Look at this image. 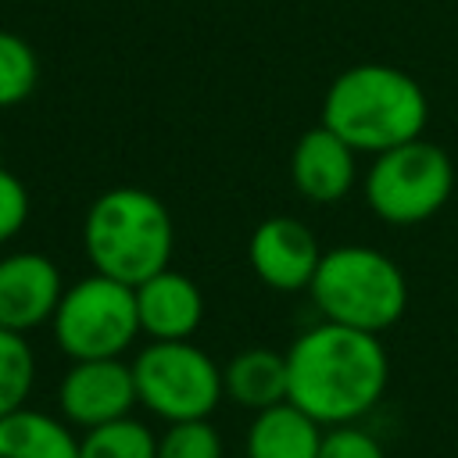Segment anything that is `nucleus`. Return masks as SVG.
Instances as JSON below:
<instances>
[{
    "mask_svg": "<svg viewBox=\"0 0 458 458\" xmlns=\"http://www.w3.org/2000/svg\"><path fill=\"white\" fill-rule=\"evenodd\" d=\"M290 397L322 426L358 422L390 383V358L379 333L318 322L286 351Z\"/></svg>",
    "mask_w": 458,
    "mask_h": 458,
    "instance_id": "nucleus-1",
    "label": "nucleus"
},
{
    "mask_svg": "<svg viewBox=\"0 0 458 458\" xmlns=\"http://www.w3.org/2000/svg\"><path fill=\"white\" fill-rule=\"evenodd\" d=\"M429 122L422 86L394 64L344 68L322 100V125L344 136L358 154H383L397 143L419 140Z\"/></svg>",
    "mask_w": 458,
    "mask_h": 458,
    "instance_id": "nucleus-2",
    "label": "nucleus"
},
{
    "mask_svg": "<svg viewBox=\"0 0 458 458\" xmlns=\"http://www.w3.org/2000/svg\"><path fill=\"white\" fill-rule=\"evenodd\" d=\"M172 215L143 186L104 190L82 222V247L97 272L140 286L172 261Z\"/></svg>",
    "mask_w": 458,
    "mask_h": 458,
    "instance_id": "nucleus-3",
    "label": "nucleus"
},
{
    "mask_svg": "<svg viewBox=\"0 0 458 458\" xmlns=\"http://www.w3.org/2000/svg\"><path fill=\"white\" fill-rule=\"evenodd\" d=\"M311 301L326 322L365 333L390 329L408 308V279L394 258L376 247H333L311 276Z\"/></svg>",
    "mask_w": 458,
    "mask_h": 458,
    "instance_id": "nucleus-4",
    "label": "nucleus"
},
{
    "mask_svg": "<svg viewBox=\"0 0 458 458\" xmlns=\"http://www.w3.org/2000/svg\"><path fill=\"white\" fill-rule=\"evenodd\" d=\"M454 190V165L444 147L429 140H408L383 154H372L365 172V204L390 225H415L433 218Z\"/></svg>",
    "mask_w": 458,
    "mask_h": 458,
    "instance_id": "nucleus-5",
    "label": "nucleus"
},
{
    "mask_svg": "<svg viewBox=\"0 0 458 458\" xmlns=\"http://www.w3.org/2000/svg\"><path fill=\"white\" fill-rule=\"evenodd\" d=\"M57 347L72 358H122L140 336L136 290L122 279L93 272L68 286L50 318Z\"/></svg>",
    "mask_w": 458,
    "mask_h": 458,
    "instance_id": "nucleus-6",
    "label": "nucleus"
},
{
    "mask_svg": "<svg viewBox=\"0 0 458 458\" xmlns=\"http://www.w3.org/2000/svg\"><path fill=\"white\" fill-rule=\"evenodd\" d=\"M136 397L165 422L208 419L225 397L222 369L193 340H150L132 358Z\"/></svg>",
    "mask_w": 458,
    "mask_h": 458,
    "instance_id": "nucleus-7",
    "label": "nucleus"
},
{
    "mask_svg": "<svg viewBox=\"0 0 458 458\" xmlns=\"http://www.w3.org/2000/svg\"><path fill=\"white\" fill-rule=\"evenodd\" d=\"M136 401L140 397H136L132 361H122V358L72 361V369L61 376V386H57L61 419L82 429L125 419Z\"/></svg>",
    "mask_w": 458,
    "mask_h": 458,
    "instance_id": "nucleus-8",
    "label": "nucleus"
},
{
    "mask_svg": "<svg viewBox=\"0 0 458 458\" xmlns=\"http://www.w3.org/2000/svg\"><path fill=\"white\" fill-rule=\"evenodd\" d=\"M247 258H250L254 276L265 286H272L279 293H293V290L311 286V276L322 261V250H318L315 233L301 218L272 215L250 233Z\"/></svg>",
    "mask_w": 458,
    "mask_h": 458,
    "instance_id": "nucleus-9",
    "label": "nucleus"
},
{
    "mask_svg": "<svg viewBox=\"0 0 458 458\" xmlns=\"http://www.w3.org/2000/svg\"><path fill=\"white\" fill-rule=\"evenodd\" d=\"M64 293L61 268L39 250L0 258V329L32 333L54 318Z\"/></svg>",
    "mask_w": 458,
    "mask_h": 458,
    "instance_id": "nucleus-10",
    "label": "nucleus"
},
{
    "mask_svg": "<svg viewBox=\"0 0 458 458\" xmlns=\"http://www.w3.org/2000/svg\"><path fill=\"white\" fill-rule=\"evenodd\" d=\"M290 179L297 193L315 204L344 200L358 179V150L344 136H336L329 125L318 122L293 143Z\"/></svg>",
    "mask_w": 458,
    "mask_h": 458,
    "instance_id": "nucleus-11",
    "label": "nucleus"
},
{
    "mask_svg": "<svg viewBox=\"0 0 458 458\" xmlns=\"http://www.w3.org/2000/svg\"><path fill=\"white\" fill-rule=\"evenodd\" d=\"M136 290L140 333L150 340H190L204 318V297L197 283L175 268H161Z\"/></svg>",
    "mask_w": 458,
    "mask_h": 458,
    "instance_id": "nucleus-12",
    "label": "nucleus"
},
{
    "mask_svg": "<svg viewBox=\"0 0 458 458\" xmlns=\"http://www.w3.org/2000/svg\"><path fill=\"white\" fill-rule=\"evenodd\" d=\"M322 422L311 419L293 401L254 411L247 429V458H318Z\"/></svg>",
    "mask_w": 458,
    "mask_h": 458,
    "instance_id": "nucleus-13",
    "label": "nucleus"
},
{
    "mask_svg": "<svg viewBox=\"0 0 458 458\" xmlns=\"http://www.w3.org/2000/svg\"><path fill=\"white\" fill-rule=\"evenodd\" d=\"M222 386H225V397H233L236 404H243L250 411L272 408L290 397L286 354H279L272 347H247V351L233 354L229 365L222 369Z\"/></svg>",
    "mask_w": 458,
    "mask_h": 458,
    "instance_id": "nucleus-14",
    "label": "nucleus"
},
{
    "mask_svg": "<svg viewBox=\"0 0 458 458\" xmlns=\"http://www.w3.org/2000/svg\"><path fill=\"white\" fill-rule=\"evenodd\" d=\"M0 458H79V440L64 419L18 408L0 419Z\"/></svg>",
    "mask_w": 458,
    "mask_h": 458,
    "instance_id": "nucleus-15",
    "label": "nucleus"
},
{
    "mask_svg": "<svg viewBox=\"0 0 458 458\" xmlns=\"http://www.w3.org/2000/svg\"><path fill=\"white\" fill-rule=\"evenodd\" d=\"M79 458H157V437L136 419H114L86 429Z\"/></svg>",
    "mask_w": 458,
    "mask_h": 458,
    "instance_id": "nucleus-16",
    "label": "nucleus"
},
{
    "mask_svg": "<svg viewBox=\"0 0 458 458\" xmlns=\"http://www.w3.org/2000/svg\"><path fill=\"white\" fill-rule=\"evenodd\" d=\"M36 383V358L25 333L0 329V419L25 408Z\"/></svg>",
    "mask_w": 458,
    "mask_h": 458,
    "instance_id": "nucleus-17",
    "label": "nucleus"
},
{
    "mask_svg": "<svg viewBox=\"0 0 458 458\" xmlns=\"http://www.w3.org/2000/svg\"><path fill=\"white\" fill-rule=\"evenodd\" d=\"M39 79V61L29 39L0 29V111L29 100Z\"/></svg>",
    "mask_w": 458,
    "mask_h": 458,
    "instance_id": "nucleus-18",
    "label": "nucleus"
},
{
    "mask_svg": "<svg viewBox=\"0 0 458 458\" xmlns=\"http://www.w3.org/2000/svg\"><path fill=\"white\" fill-rule=\"evenodd\" d=\"M157 458H222V433L211 419H182L168 422L157 437Z\"/></svg>",
    "mask_w": 458,
    "mask_h": 458,
    "instance_id": "nucleus-19",
    "label": "nucleus"
},
{
    "mask_svg": "<svg viewBox=\"0 0 458 458\" xmlns=\"http://www.w3.org/2000/svg\"><path fill=\"white\" fill-rule=\"evenodd\" d=\"M318 458H383V447L372 433H365L354 422L329 426L318 444Z\"/></svg>",
    "mask_w": 458,
    "mask_h": 458,
    "instance_id": "nucleus-20",
    "label": "nucleus"
},
{
    "mask_svg": "<svg viewBox=\"0 0 458 458\" xmlns=\"http://www.w3.org/2000/svg\"><path fill=\"white\" fill-rule=\"evenodd\" d=\"M29 222V190L25 182L0 165V243L14 240Z\"/></svg>",
    "mask_w": 458,
    "mask_h": 458,
    "instance_id": "nucleus-21",
    "label": "nucleus"
}]
</instances>
